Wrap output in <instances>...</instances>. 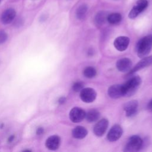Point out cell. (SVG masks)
<instances>
[{"instance_id":"obj_12","label":"cell","mask_w":152,"mask_h":152,"mask_svg":"<svg viewBox=\"0 0 152 152\" xmlns=\"http://www.w3.org/2000/svg\"><path fill=\"white\" fill-rule=\"evenodd\" d=\"M116 68L122 72H128L132 66V61L128 58H124L119 59L116 64Z\"/></svg>"},{"instance_id":"obj_5","label":"cell","mask_w":152,"mask_h":152,"mask_svg":"<svg viewBox=\"0 0 152 152\" xmlns=\"http://www.w3.org/2000/svg\"><path fill=\"white\" fill-rule=\"evenodd\" d=\"M80 98L82 101L86 103H91L94 101L96 98L97 93L96 91L90 87L83 88L80 91Z\"/></svg>"},{"instance_id":"obj_10","label":"cell","mask_w":152,"mask_h":152,"mask_svg":"<svg viewBox=\"0 0 152 152\" xmlns=\"http://www.w3.org/2000/svg\"><path fill=\"white\" fill-rule=\"evenodd\" d=\"M129 43V39L126 36H119L116 37L113 42L115 48L119 51H124L126 50Z\"/></svg>"},{"instance_id":"obj_4","label":"cell","mask_w":152,"mask_h":152,"mask_svg":"<svg viewBox=\"0 0 152 152\" xmlns=\"http://www.w3.org/2000/svg\"><path fill=\"white\" fill-rule=\"evenodd\" d=\"M148 6L147 0H138L133 6L128 14V17L131 19L135 18L141 12L146 9Z\"/></svg>"},{"instance_id":"obj_23","label":"cell","mask_w":152,"mask_h":152,"mask_svg":"<svg viewBox=\"0 0 152 152\" xmlns=\"http://www.w3.org/2000/svg\"><path fill=\"white\" fill-rule=\"evenodd\" d=\"M7 37L8 36L7 33L3 30H1L0 31V44L4 43L7 40Z\"/></svg>"},{"instance_id":"obj_9","label":"cell","mask_w":152,"mask_h":152,"mask_svg":"<svg viewBox=\"0 0 152 152\" xmlns=\"http://www.w3.org/2000/svg\"><path fill=\"white\" fill-rule=\"evenodd\" d=\"M109 121L105 118H103L99 121L94 126V134L97 137H102L105 133L108 127Z\"/></svg>"},{"instance_id":"obj_8","label":"cell","mask_w":152,"mask_h":152,"mask_svg":"<svg viewBox=\"0 0 152 152\" xmlns=\"http://www.w3.org/2000/svg\"><path fill=\"white\" fill-rule=\"evenodd\" d=\"M122 133L123 130L122 127L118 124L114 125L108 132L107 138L109 141H116L120 138L122 135Z\"/></svg>"},{"instance_id":"obj_24","label":"cell","mask_w":152,"mask_h":152,"mask_svg":"<svg viewBox=\"0 0 152 152\" xmlns=\"http://www.w3.org/2000/svg\"><path fill=\"white\" fill-rule=\"evenodd\" d=\"M66 102V98L65 97H61L59 99H58V103L60 104H62L64 103H65V102Z\"/></svg>"},{"instance_id":"obj_19","label":"cell","mask_w":152,"mask_h":152,"mask_svg":"<svg viewBox=\"0 0 152 152\" xmlns=\"http://www.w3.org/2000/svg\"><path fill=\"white\" fill-rule=\"evenodd\" d=\"M122 20V15L118 12L112 13L107 15V21L111 24H116L121 22Z\"/></svg>"},{"instance_id":"obj_27","label":"cell","mask_w":152,"mask_h":152,"mask_svg":"<svg viewBox=\"0 0 152 152\" xmlns=\"http://www.w3.org/2000/svg\"><path fill=\"white\" fill-rule=\"evenodd\" d=\"M14 136H11L10 137H9V139H8V141H10V142H11V141H12L13 140H14Z\"/></svg>"},{"instance_id":"obj_22","label":"cell","mask_w":152,"mask_h":152,"mask_svg":"<svg viewBox=\"0 0 152 152\" xmlns=\"http://www.w3.org/2000/svg\"><path fill=\"white\" fill-rule=\"evenodd\" d=\"M84 88V84L81 81H77L73 84L72 88L74 91L78 92L80 91Z\"/></svg>"},{"instance_id":"obj_20","label":"cell","mask_w":152,"mask_h":152,"mask_svg":"<svg viewBox=\"0 0 152 152\" xmlns=\"http://www.w3.org/2000/svg\"><path fill=\"white\" fill-rule=\"evenodd\" d=\"M87 10H88V7L85 4H83L80 6H79V7L77 9V11H76L77 18L79 20L83 19L87 14Z\"/></svg>"},{"instance_id":"obj_17","label":"cell","mask_w":152,"mask_h":152,"mask_svg":"<svg viewBox=\"0 0 152 152\" xmlns=\"http://www.w3.org/2000/svg\"><path fill=\"white\" fill-rule=\"evenodd\" d=\"M100 112L96 109H91L86 113V118L89 122H93L98 120L100 118Z\"/></svg>"},{"instance_id":"obj_21","label":"cell","mask_w":152,"mask_h":152,"mask_svg":"<svg viewBox=\"0 0 152 152\" xmlns=\"http://www.w3.org/2000/svg\"><path fill=\"white\" fill-rule=\"evenodd\" d=\"M97 71L93 66H87L83 71L84 75L88 78H91L96 76Z\"/></svg>"},{"instance_id":"obj_1","label":"cell","mask_w":152,"mask_h":152,"mask_svg":"<svg viewBox=\"0 0 152 152\" xmlns=\"http://www.w3.org/2000/svg\"><path fill=\"white\" fill-rule=\"evenodd\" d=\"M141 84V79L138 76H134L130 78L122 85L123 96L130 97L132 96L139 88Z\"/></svg>"},{"instance_id":"obj_6","label":"cell","mask_w":152,"mask_h":152,"mask_svg":"<svg viewBox=\"0 0 152 152\" xmlns=\"http://www.w3.org/2000/svg\"><path fill=\"white\" fill-rule=\"evenodd\" d=\"M86 113V112L82 108L74 107L69 112V119L72 122L78 123L85 118Z\"/></svg>"},{"instance_id":"obj_18","label":"cell","mask_w":152,"mask_h":152,"mask_svg":"<svg viewBox=\"0 0 152 152\" xmlns=\"http://www.w3.org/2000/svg\"><path fill=\"white\" fill-rule=\"evenodd\" d=\"M107 15L105 11H99L95 16L94 21L97 26H100L103 25L107 20Z\"/></svg>"},{"instance_id":"obj_2","label":"cell","mask_w":152,"mask_h":152,"mask_svg":"<svg viewBox=\"0 0 152 152\" xmlns=\"http://www.w3.org/2000/svg\"><path fill=\"white\" fill-rule=\"evenodd\" d=\"M152 48V34L145 36L141 39L137 44V55L142 58L147 55Z\"/></svg>"},{"instance_id":"obj_3","label":"cell","mask_w":152,"mask_h":152,"mask_svg":"<svg viewBox=\"0 0 152 152\" xmlns=\"http://www.w3.org/2000/svg\"><path fill=\"white\" fill-rule=\"evenodd\" d=\"M143 145V141L138 135H132L128 140L124 151L134 152L139 151Z\"/></svg>"},{"instance_id":"obj_13","label":"cell","mask_w":152,"mask_h":152,"mask_svg":"<svg viewBox=\"0 0 152 152\" xmlns=\"http://www.w3.org/2000/svg\"><path fill=\"white\" fill-rule=\"evenodd\" d=\"M108 95L113 99H116L123 96L122 85L114 84L110 86L107 90Z\"/></svg>"},{"instance_id":"obj_25","label":"cell","mask_w":152,"mask_h":152,"mask_svg":"<svg viewBox=\"0 0 152 152\" xmlns=\"http://www.w3.org/2000/svg\"><path fill=\"white\" fill-rule=\"evenodd\" d=\"M36 133L38 135H41L43 133V128H37V131H36Z\"/></svg>"},{"instance_id":"obj_14","label":"cell","mask_w":152,"mask_h":152,"mask_svg":"<svg viewBox=\"0 0 152 152\" xmlns=\"http://www.w3.org/2000/svg\"><path fill=\"white\" fill-rule=\"evenodd\" d=\"M15 15L16 12L14 9L8 8L2 12L1 16V21L3 24H8L14 20Z\"/></svg>"},{"instance_id":"obj_15","label":"cell","mask_w":152,"mask_h":152,"mask_svg":"<svg viewBox=\"0 0 152 152\" xmlns=\"http://www.w3.org/2000/svg\"><path fill=\"white\" fill-rule=\"evenodd\" d=\"M61 144V138L58 135H52L49 137L46 141V147L50 150H57Z\"/></svg>"},{"instance_id":"obj_16","label":"cell","mask_w":152,"mask_h":152,"mask_svg":"<svg viewBox=\"0 0 152 152\" xmlns=\"http://www.w3.org/2000/svg\"><path fill=\"white\" fill-rule=\"evenodd\" d=\"M88 134L87 130L82 126H77L72 131V137L75 139H83Z\"/></svg>"},{"instance_id":"obj_11","label":"cell","mask_w":152,"mask_h":152,"mask_svg":"<svg viewBox=\"0 0 152 152\" xmlns=\"http://www.w3.org/2000/svg\"><path fill=\"white\" fill-rule=\"evenodd\" d=\"M138 105V101L135 100L126 102L124 106V109L125 111L126 116L128 117L134 116L137 112Z\"/></svg>"},{"instance_id":"obj_7","label":"cell","mask_w":152,"mask_h":152,"mask_svg":"<svg viewBox=\"0 0 152 152\" xmlns=\"http://www.w3.org/2000/svg\"><path fill=\"white\" fill-rule=\"evenodd\" d=\"M152 64V55L145 57L140 60L131 69H130L128 73V75H130L136 72L137 71L141 70L148 66Z\"/></svg>"},{"instance_id":"obj_28","label":"cell","mask_w":152,"mask_h":152,"mask_svg":"<svg viewBox=\"0 0 152 152\" xmlns=\"http://www.w3.org/2000/svg\"><path fill=\"white\" fill-rule=\"evenodd\" d=\"M0 2H1V0H0Z\"/></svg>"},{"instance_id":"obj_26","label":"cell","mask_w":152,"mask_h":152,"mask_svg":"<svg viewBox=\"0 0 152 152\" xmlns=\"http://www.w3.org/2000/svg\"><path fill=\"white\" fill-rule=\"evenodd\" d=\"M147 108L148 109L151 110H152V99L150 100V101L147 104Z\"/></svg>"}]
</instances>
